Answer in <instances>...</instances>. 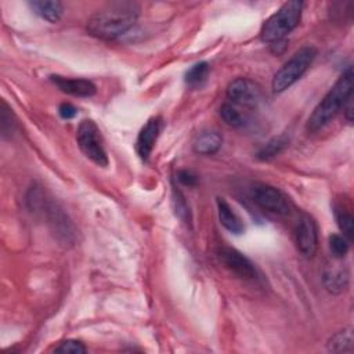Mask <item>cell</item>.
Here are the masks:
<instances>
[{
  "instance_id": "cell-22",
  "label": "cell",
  "mask_w": 354,
  "mask_h": 354,
  "mask_svg": "<svg viewBox=\"0 0 354 354\" xmlns=\"http://www.w3.org/2000/svg\"><path fill=\"white\" fill-rule=\"evenodd\" d=\"M349 240L340 234H332L329 237V249L336 259H343L349 252Z\"/></svg>"
},
{
  "instance_id": "cell-27",
  "label": "cell",
  "mask_w": 354,
  "mask_h": 354,
  "mask_svg": "<svg viewBox=\"0 0 354 354\" xmlns=\"http://www.w3.org/2000/svg\"><path fill=\"white\" fill-rule=\"evenodd\" d=\"M353 108H354V105H353V96H351L343 105V114H344L347 122H350V123L353 121Z\"/></svg>"
},
{
  "instance_id": "cell-26",
  "label": "cell",
  "mask_w": 354,
  "mask_h": 354,
  "mask_svg": "<svg viewBox=\"0 0 354 354\" xmlns=\"http://www.w3.org/2000/svg\"><path fill=\"white\" fill-rule=\"evenodd\" d=\"M175 203H176V215L180 219L186 220V218L188 215V207H187V205H186V202H184V199L180 194H177V197L175 198Z\"/></svg>"
},
{
  "instance_id": "cell-10",
  "label": "cell",
  "mask_w": 354,
  "mask_h": 354,
  "mask_svg": "<svg viewBox=\"0 0 354 354\" xmlns=\"http://www.w3.org/2000/svg\"><path fill=\"white\" fill-rule=\"evenodd\" d=\"M160 131H161V121L158 118L150 119L143 126V129L140 130L136 140V153L143 161H147L150 158L158 140Z\"/></svg>"
},
{
  "instance_id": "cell-12",
  "label": "cell",
  "mask_w": 354,
  "mask_h": 354,
  "mask_svg": "<svg viewBox=\"0 0 354 354\" xmlns=\"http://www.w3.org/2000/svg\"><path fill=\"white\" fill-rule=\"evenodd\" d=\"M349 279H350L349 270L346 266H342V264H336V263L329 264L325 267L323 273L324 287L327 288L328 292L333 295H339L347 290Z\"/></svg>"
},
{
  "instance_id": "cell-15",
  "label": "cell",
  "mask_w": 354,
  "mask_h": 354,
  "mask_svg": "<svg viewBox=\"0 0 354 354\" xmlns=\"http://www.w3.org/2000/svg\"><path fill=\"white\" fill-rule=\"evenodd\" d=\"M29 8L34 10L36 16H39L42 20L57 24L64 14V6L61 2H46V0H35V2L29 3Z\"/></svg>"
},
{
  "instance_id": "cell-18",
  "label": "cell",
  "mask_w": 354,
  "mask_h": 354,
  "mask_svg": "<svg viewBox=\"0 0 354 354\" xmlns=\"http://www.w3.org/2000/svg\"><path fill=\"white\" fill-rule=\"evenodd\" d=\"M335 218L342 236L351 241L354 238V219L350 212L343 206H335Z\"/></svg>"
},
{
  "instance_id": "cell-5",
  "label": "cell",
  "mask_w": 354,
  "mask_h": 354,
  "mask_svg": "<svg viewBox=\"0 0 354 354\" xmlns=\"http://www.w3.org/2000/svg\"><path fill=\"white\" fill-rule=\"evenodd\" d=\"M77 141L81 151L85 154L86 158H89L97 166H108V155L103 146L101 134L97 125L93 121L85 119L81 122L77 130Z\"/></svg>"
},
{
  "instance_id": "cell-23",
  "label": "cell",
  "mask_w": 354,
  "mask_h": 354,
  "mask_svg": "<svg viewBox=\"0 0 354 354\" xmlns=\"http://www.w3.org/2000/svg\"><path fill=\"white\" fill-rule=\"evenodd\" d=\"M54 351L64 353V354H84V353H86V346L81 340L66 339V340L61 342L60 346H57L54 349Z\"/></svg>"
},
{
  "instance_id": "cell-19",
  "label": "cell",
  "mask_w": 354,
  "mask_h": 354,
  "mask_svg": "<svg viewBox=\"0 0 354 354\" xmlns=\"http://www.w3.org/2000/svg\"><path fill=\"white\" fill-rule=\"evenodd\" d=\"M209 73H210V66L207 62H198L187 71L186 84L190 88L202 86L205 84V81L207 79Z\"/></svg>"
},
{
  "instance_id": "cell-6",
  "label": "cell",
  "mask_w": 354,
  "mask_h": 354,
  "mask_svg": "<svg viewBox=\"0 0 354 354\" xmlns=\"http://www.w3.org/2000/svg\"><path fill=\"white\" fill-rule=\"evenodd\" d=\"M251 198L262 209L281 216L288 215L292 207L290 198L284 192L264 183H257L251 188Z\"/></svg>"
},
{
  "instance_id": "cell-14",
  "label": "cell",
  "mask_w": 354,
  "mask_h": 354,
  "mask_svg": "<svg viewBox=\"0 0 354 354\" xmlns=\"http://www.w3.org/2000/svg\"><path fill=\"white\" fill-rule=\"evenodd\" d=\"M218 214L220 225L229 230L233 234H242L244 233V225L241 219L237 216L234 209L229 205V202L225 198H218Z\"/></svg>"
},
{
  "instance_id": "cell-2",
  "label": "cell",
  "mask_w": 354,
  "mask_h": 354,
  "mask_svg": "<svg viewBox=\"0 0 354 354\" xmlns=\"http://www.w3.org/2000/svg\"><path fill=\"white\" fill-rule=\"evenodd\" d=\"M353 96V68L347 66L332 89L314 108L307 121L309 131H317L329 123L343 108L349 97Z\"/></svg>"
},
{
  "instance_id": "cell-16",
  "label": "cell",
  "mask_w": 354,
  "mask_h": 354,
  "mask_svg": "<svg viewBox=\"0 0 354 354\" xmlns=\"http://www.w3.org/2000/svg\"><path fill=\"white\" fill-rule=\"evenodd\" d=\"M288 144H290V140L287 136L273 137L260 149V151L257 153L256 157L260 161H270L284 151L288 147Z\"/></svg>"
},
{
  "instance_id": "cell-21",
  "label": "cell",
  "mask_w": 354,
  "mask_h": 354,
  "mask_svg": "<svg viewBox=\"0 0 354 354\" xmlns=\"http://www.w3.org/2000/svg\"><path fill=\"white\" fill-rule=\"evenodd\" d=\"M16 119L12 110L8 107L6 103H2V115H0V129H2L3 137L12 136L16 130Z\"/></svg>"
},
{
  "instance_id": "cell-9",
  "label": "cell",
  "mask_w": 354,
  "mask_h": 354,
  "mask_svg": "<svg viewBox=\"0 0 354 354\" xmlns=\"http://www.w3.org/2000/svg\"><path fill=\"white\" fill-rule=\"evenodd\" d=\"M296 246L305 257H313L318 248V229L314 219L309 215H303L296 225L295 230Z\"/></svg>"
},
{
  "instance_id": "cell-24",
  "label": "cell",
  "mask_w": 354,
  "mask_h": 354,
  "mask_svg": "<svg viewBox=\"0 0 354 354\" xmlns=\"http://www.w3.org/2000/svg\"><path fill=\"white\" fill-rule=\"evenodd\" d=\"M177 180H179L183 186L194 187V186H197V183H198V176H197L192 170L183 169V170H179V173H177Z\"/></svg>"
},
{
  "instance_id": "cell-3",
  "label": "cell",
  "mask_w": 354,
  "mask_h": 354,
  "mask_svg": "<svg viewBox=\"0 0 354 354\" xmlns=\"http://www.w3.org/2000/svg\"><path fill=\"white\" fill-rule=\"evenodd\" d=\"M303 3L294 0L282 5L262 27L260 38L264 43L275 45L284 40L301 23Z\"/></svg>"
},
{
  "instance_id": "cell-1",
  "label": "cell",
  "mask_w": 354,
  "mask_h": 354,
  "mask_svg": "<svg viewBox=\"0 0 354 354\" xmlns=\"http://www.w3.org/2000/svg\"><path fill=\"white\" fill-rule=\"evenodd\" d=\"M138 16L140 6L136 2H112L88 20V32L101 40H114L131 29Z\"/></svg>"
},
{
  "instance_id": "cell-20",
  "label": "cell",
  "mask_w": 354,
  "mask_h": 354,
  "mask_svg": "<svg viewBox=\"0 0 354 354\" xmlns=\"http://www.w3.org/2000/svg\"><path fill=\"white\" fill-rule=\"evenodd\" d=\"M220 116L231 127H241L244 125V116L233 104H223L220 107Z\"/></svg>"
},
{
  "instance_id": "cell-25",
  "label": "cell",
  "mask_w": 354,
  "mask_h": 354,
  "mask_svg": "<svg viewBox=\"0 0 354 354\" xmlns=\"http://www.w3.org/2000/svg\"><path fill=\"white\" fill-rule=\"evenodd\" d=\"M58 114H60V116L62 118V119H73V118H75L77 116V114H78V111H77V108L73 105V104H69V103H62L60 107H58Z\"/></svg>"
},
{
  "instance_id": "cell-4",
  "label": "cell",
  "mask_w": 354,
  "mask_h": 354,
  "mask_svg": "<svg viewBox=\"0 0 354 354\" xmlns=\"http://www.w3.org/2000/svg\"><path fill=\"white\" fill-rule=\"evenodd\" d=\"M317 55L314 46H305L299 49L284 65H282L273 78L271 88L274 93H282L295 85L313 64Z\"/></svg>"
},
{
  "instance_id": "cell-13",
  "label": "cell",
  "mask_w": 354,
  "mask_h": 354,
  "mask_svg": "<svg viewBox=\"0 0 354 354\" xmlns=\"http://www.w3.org/2000/svg\"><path fill=\"white\" fill-rule=\"evenodd\" d=\"M223 144V137L216 130H203L197 134L192 143L194 153L199 155H214Z\"/></svg>"
},
{
  "instance_id": "cell-17",
  "label": "cell",
  "mask_w": 354,
  "mask_h": 354,
  "mask_svg": "<svg viewBox=\"0 0 354 354\" xmlns=\"http://www.w3.org/2000/svg\"><path fill=\"white\" fill-rule=\"evenodd\" d=\"M353 344H354V336H353V331L349 328V329L339 331L333 336H331L327 347L332 353H350L353 351Z\"/></svg>"
},
{
  "instance_id": "cell-11",
  "label": "cell",
  "mask_w": 354,
  "mask_h": 354,
  "mask_svg": "<svg viewBox=\"0 0 354 354\" xmlns=\"http://www.w3.org/2000/svg\"><path fill=\"white\" fill-rule=\"evenodd\" d=\"M50 81L62 92L74 97H92L96 94V86L88 79H73L60 75H51Z\"/></svg>"
},
{
  "instance_id": "cell-8",
  "label": "cell",
  "mask_w": 354,
  "mask_h": 354,
  "mask_svg": "<svg viewBox=\"0 0 354 354\" xmlns=\"http://www.w3.org/2000/svg\"><path fill=\"white\" fill-rule=\"evenodd\" d=\"M216 256L220 263L237 277L242 279H253L256 277V268L253 263L240 251L230 246H222L216 251Z\"/></svg>"
},
{
  "instance_id": "cell-7",
  "label": "cell",
  "mask_w": 354,
  "mask_h": 354,
  "mask_svg": "<svg viewBox=\"0 0 354 354\" xmlns=\"http://www.w3.org/2000/svg\"><path fill=\"white\" fill-rule=\"evenodd\" d=\"M262 88L246 78H238L233 81L227 88V97L233 101V104H238L242 107H256L262 101Z\"/></svg>"
}]
</instances>
